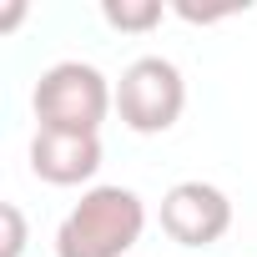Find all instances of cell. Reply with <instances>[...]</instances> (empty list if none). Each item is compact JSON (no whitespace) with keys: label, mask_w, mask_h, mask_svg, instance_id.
I'll use <instances>...</instances> for the list:
<instances>
[{"label":"cell","mask_w":257,"mask_h":257,"mask_svg":"<svg viewBox=\"0 0 257 257\" xmlns=\"http://www.w3.org/2000/svg\"><path fill=\"white\" fill-rule=\"evenodd\" d=\"M0 222H6V247H0V257H21L26 252V217H21V207L6 202L0 207Z\"/></svg>","instance_id":"obj_7"},{"label":"cell","mask_w":257,"mask_h":257,"mask_svg":"<svg viewBox=\"0 0 257 257\" xmlns=\"http://www.w3.org/2000/svg\"><path fill=\"white\" fill-rule=\"evenodd\" d=\"M182 106H187V81H182V71L172 61L142 56V61H132L121 71L116 111H121V121L132 126V132H142V137L167 132V126H177Z\"/></svg>","instance_id":"obj_3"},{"label":"cell","mask_w":257,"mask_h":257,"mask_svg":"<svg viewBox=\"0 0 257 257\" xmlns=\"http://www.w3.org/2000/svg\"><path fill=\"white\" fill-rule=\"evenodd\" d=\"M147 207L132 187H91L56 232V257H126L142 242Z\"/></svg>","instance_id":"obj_1"},{"label":"cell","mask_w":257,"mask_h":257,"mask_svg":"<svg viewBox=\"0 0 257 257\" xmlns=\"http://www.w3.org/2000/svg\"><path fill=\"white\" fill-rule=\"evenodd\" d=\"M101 16L116 31H152L162 21V6H157V0H106Z\"/></svg>","instance_id":"obj_6"},{"label":"cell","mask_w":257,"mask_h":257,"mask_svg":"<svg viewBox=\"0 0 257 257\" xmlns=\"http://www.w3.org/2000/svg\"><path fill=\"white\" fill-rule=\"evenodd\" d=\"M116 106L106 76L96 66L81 61H61L36 81V121L46 132H76V137H96L106 111Z\"/></svg>","instance_id":"obj_2"},{"label":"cell","mask_w":257,"mask_h":257,"mask_svg":"<svg viewBox=\"0 0 257 257\" xmlns=\"http://www.w3.org/2000/svg\"><path fill=\"white\" fill-rule=\"evenodd\" d=\"M101 167V137H76V132H36L31 142V172L51 187H76L91 182Z\"/></svg>","instance_id":"obj_5"},{"label":"cell","mask_w":257,"mask_h":257,"mask_svg":"<svg viewBox=\"0 0 257 257\" xmlns=\"http://www.w3.org/2000/svg\"><path fill=\"white\" fill-rule=\"evenodd\" d=\"M232 227V202L212 182H177L162 197V232L182 247H212Z\"/></svg>","instance_id":"obj_4"}]
</instances>
